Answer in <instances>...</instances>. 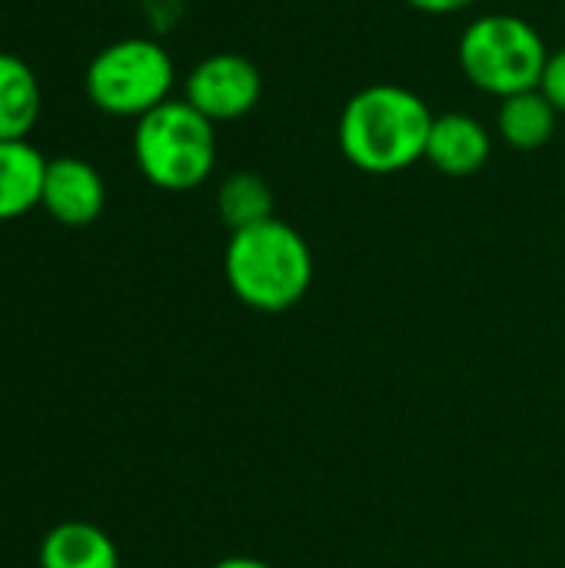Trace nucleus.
<instances>
[{"mask_svg": "<svg viewBox=\"0 0 565 568\" xmlns=\"http://www.w3.org/2000/svg\"><path fill=\"white\" fill-rule=\"evenodd\" d=\"M436 113L400 83H370L356 90L336 123V143L350 166L370 176H393L426 160V140Z\"/></svg>", "mask_w": 565, "mask_h": 568, "instance_id": "f257e3e1", "label": "nucleus"}, {"mask_svg": "<svg viewBox=\"0 0 565 568\" xmlns=\"http://www.w3.org/2000/svg\"><path fill=\"white\" fill-rule=\"evenodd\" d=\"M413 10L420 13H433V17H446V13H460L466 7H473L476 0H406Z\"/></svg>", "mask_w": 565, "mask_h": 568, "instance_id": "2eb2a0df", "label": "nucleus"}, {"mask_svg": "<svg viewBox=\"0 0 565 568\" xmlns=\"http://www.w3.org/2000/svg\"><path fill=\"white\" fill-rule=\"evenodd\" d=\"M107 203L103 176L93 163L80 156H57L47 160L43 196L40 206L63 226H90Z\"/></svg>", "mask_w": 565, "mask_h": 568, "instance_id": "0eeeda50", "label": "nucleus"}, {"mask_svg": "<svg viewBox=\"0 0 565 568\" xmlns=\"http://www.w3.org/2000/svg\"><path fill=\"white\" fill-rule=\"evenodd\" d=\"M216 210H220V220L230 226V233L256 226L273 216V190L253 170L230 173L216 190Z\"/></svg>", "mask_w": 565, "mask_h": 568, "instance_id": "ddd939ff", "label": "nucleus"}, {"mask_svg": "<svg viewBox=\"0 0 565 568\" xmlns=\"http://www.w3.org/2000/svg\"><path fill=\"white\" fill-rule=\"evenodd\" d=\"M559 110L546 100L543 90H526V93H513L506 100H500L496 110V133L503 136V143H509L513 150H543L559 126Z\"/></svg>", "mask_w": 565, "mask_h": 568, "instance_id": "f8f14e48", "label": "nucleus"}, {"mask_svg": "<svg viewBox=\"0 0 565 568\" xmlns=\"http://www.w3.org/2000/svg\"><path fill=\"white\" fill-rule=\"evenodd\" d=\"M47 160L30 140H0V223L40 206Z\"/></svg>", "mask_w": 565, "mask_h": 568, "instance_id": "1a4fd4ad", "label": "nucleus"}, {"mask_svg": "<svg viewBox=\"0 0 565 568\" xmlns=\"http://www.w3.org/2000/svg\"><path fill=\"white\" fill-rule=\"evenodd\" d=\"M223 273L243 306L256 313H286L310 293L313 250L296 226L270 216L230 233Z\"/></svg>", "mask_w": 565, "mask_h": 568, "instance_id": "f03ea898", "label": "nucleus"}, {"mask_svg": "<svg viewBox=\"0 0 565 568\" xmlns=\"http://www.w3.org/2000/svg\"><path fill=\"white\" fill-rule=\"evenodd\" d=\"M210 568H273V566H270V562H263V559H253V556H226V559L213 562Z\"/></svg>", "mask_w": 565, "mask_h": 568, "instance_id": "dca6fc26", "label": "nucleus"}, {"mask_svg": "<svg viewBox=\"0 0 565 568\" xmlns=\"http://www.w3.org/2000/svg\"><path fill=\"white\" fill-rule=\"evenodd\" d=\"M40 568H120V556L103 529L60 523L40 542Z\"/></svg>", "mask_w": 565, "mask_h": 568, "instance_id": "9b49d317", "label": "nucleus"}, {"mask_svg": "<svg viewBox=\"0 0 565 568\" xmlns=\"http://www.w3.org/2000/svg\"><path fill=\"white\" fill-rule=\"evenodd\" d=\"M260 97L263 77L256 63L233 50L203 57L183 83V100L193 110H200L210 123H230L253 113Z\"/></svg>", "mask_w": 565, "mask_h": 568, "instance_id": "423d86ee", "label": "nucleus"}, {"mask_svg": "<svg viewBox=\"0 0 565 568\" xmlns=\"http://www.w3.org/2000/svg\"><path fill=\"white\" fill-rule=\"evenodd\" d=\"M539 90L546 93V100L565 116V47L549 50V60H546L543 80H539Z\"/></svg>", "mask_w": 565, "mask_h": 568, "instance_id": "4468645a", "label": "nucleus"}, {"mask_svg": "<svg viewBox=\"0 0 565 568\" xmlns=\"http://www.w3.org/2000/svg\"><path fill=\"white\" fill-rule=\"evenodd\" d=\"M43 110L40 80L27 60L0 50V140H27Z\"/></svg>", "mask_w": 565, "mask_h": 568, "instance_id": "9d476101", "label": "nucleus"}, {"mask_svg": "<svg viewBox=\"0 0 565 568\" xmlns=\"http://www.w3.org/2000/svg\"><path fill=\"white\" fill-rule=\"evenodd\" d=\"M493 156V133L470 113H440L426 140V160L443 176H473Z\"/></svg>", "mask_w": 565, "mask_h": 568, "instance_id": "6e6552de", "label": "nucleus"}, {"mask_svg": "<svg viewBox=\"0 0 565 568\" xmlns=\"http://www.w3.org/2000/svg\"><path fill=\"white\" fill-rule=\"evenodd\" d=\"M216 123L186 100H167L133 130V160L140 173L167 193H186L210 180L216 166Z\"/></svg>", "mask_w": 565, "mask_h": 568, "instance_id": "7ed1b4c3", "label": "nucleus"}, {"mask_svg": "<svg viewBox=\"0 0 565 568\" xmlns=\"http://www.w3.org/2000/svg\"><path fill=\"white\" fill-rule=\"evenodd\" d=\"M176 67L170 53L150 37H123L107 43L83 73L90 103L110 116H147L170 100Z\"/></svg>", "mask_w": 565, "mask_h": 568, "instance_id": "39448f33", "label": "nucleus"}, {"mask_svg": "<svg viewBox=\"0 0 565 568\" xmlns=\"http://www.w3.org/2000/svg\"><path fill=\"white\" fill-rule=\"evenodd\" d=\"M456 60L476 90L506 100L513 93L539 90L549 47L526 17L483 13L460 33Z\"/></svg>", "mask_w": 565, "mask_h": 568, "instance_id": "20e7f679", "label": "nucleus"}]
</instances>
